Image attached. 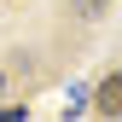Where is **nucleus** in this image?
I'll list each match as a JSON object with an SVG mask.
<instances>
[{
    "label": "nucleus",
    "instance_id": "f257e3e1",
    "mask_svg": "<svg viewBox=\"0 0 122 122\" xmlns=\"http://www.w3.org/2000/svg\"><path fill=\"white\" fill-rule=\"evenodd\" d=\"M93 105H99L105 116H122V70H116V76H105V81H99V93H93Z\"/></svg>",
    "mask_w": 122,
    "mask_h": 122
},
{
    "label": "nucleus",
    "instance_id": "7ed1b4c3",
    "mask_svg": "<svg viewBox=\"0 0 122 122\" xmlns=\"http://www.w3.org/2000/svg\"><path fill=\"white\" fill-rule=\"evenodd\" d=\"M0 87H6V76H0Z\"/></svg>",
    "mask_w": 122,
    "mask_h": 122
},
{
    "label": "nucleus",
    "instance_id": "f03ea898",
    "mask_svg": "<svg viewBox=\"0 0 122 122\" xmlns=\"http://www.w3.org/2000/svg\"><path fill=\"white\" fill-rule=\"evenodd\" d=\"M99 6H105V0H81V12H99Z\"/></svg>",
    "mask_w": 122,
    "mask_h": 122
}]
</instances>
